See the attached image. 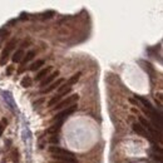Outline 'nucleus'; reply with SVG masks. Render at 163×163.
Returning <instances> with one entry per match:
<instances>
[{
  "mask_svg": "<svg viewBox=\"0 0 163 163\" xmlns=\"http://www.w3.org/2000/svg\"><path fill=\"white\" fill-rule=\"evenodd\" d=\"M139 122H140V125L144 128V129H147L149 132V134H152V136H154L156 138L158 137V139L159 140H162V134H161V132L159 131H157L153 128V125L149 123L148 121H147L146 118H143V117H139Z\"/></svg>",
  "mask_w": 163,
  "mask_h": 163,
  "instance_id": "1",
  "label": "nucleus"
},
{
  "mask_svg": "<svg viewBox=\"0 0 163 163\" xmlns=\"http://www.w3.org/2000/svg\"><path fill=\"white\" fill-rule=\"evenodd\" d=\"M78 99H79V95H78V94H73V95L68 97L67 99H64V100H62V102H59L58 104L54 107V109H53V111H60V109H63V108H68V107L73 105V103L77 102Z\"/></svg>",
  "mask_w": 163,
  "mask_h": 163,
  "instance_id": "2",
  "label": "nucleus"
},
{
  "mask_svg": "<svg viewBox=\"0 0 163 163\" xmlns=\"http://www.w3.org/2000/svg\"><path fill=\"white\" fill-rule=\"evenodd\" d=\"M77 108H78V105H77V104H73V105L68 107L67 109H64V111H62L60 113H58V114H55L54 121H62V119H64V118L69 117V115H70V114H73V113H74L75 111H77Z\"/></svg>",
  "mask_w": 163,
  "mask_h": 163,
  "instance_id": "3",
  "label": "nucleus"
},
{
  "mask_svg": "<svg viewBox=\"0 0 163 163\" xmlns=\"http://www.w3.org/2000/svg\"><path fill=\"white\" fill-rule=\"evenodd\" d=\"M133 131L136 132L137 134H139V136H142V137H144V138H147V139H148L149 142L154 143V139L152 138V136H150V134H149L146 129H144V128H143L140 124H137V123H136V124H133Z\"/></svg>",
  "mask_w": 163,
  "mask_h": 163,
  "instance_id": "4",
  "label": "nucleus"
},
{
  "mask_svg": "<svg viewBox=\"0 0 163 163\" xmlns=\"http://www.w3.org/2000/svg\"><path fill=\"white\" fill-rule=\"evenodd\" d=\"M49 150L52 154L54 156H68V157H74V154L68 149H63L60 147H56V146H52L49 147Z\"/></svg>",
  "mask_w": 163,
  "mask_h": 163,
  "instance_id": "5",
  "label": "nucleus"
},
{
  "mask_svg": "<svg viewBox=\"0 0 163 163\" xmlns=\"http://www.w3.org/2000/svg\"><path fill=\"white\" fill-rule=\"evenodd\" d=\"M58 75H59V72H58V70L54 72V73H52L50 75H48V78H45L44 80H42V83H40V87L43 88V87H45V85H48V84H50L56 77H58Z\"/></svg>",
  "mask_w": 163,
  "mask_h": 163,
  "instance_id": "6",
  "label": "nucleus"
},
{
  "mask_svg": "<svg viewBox=\"0 0 163 163\" xmlns=\"http://www.w3.org/2000/svg\"><path fill=\"white\" fill-rule=\"evenodd\" d=\"M62 125H63V121H59L56 124H53L52 127H49L48 129H46V133H49V134H56L59 131L62 129Z\"/></svg>",
  "mask_w": 163,
  "mask_h": 163,
  "instance_id": "7",
  "label": "nucleus"
},
{
  "mask_svg": "<svg viewBox=\"0 0 163 163\" xmlns=\"http://www.w3.org/2000/svg\"><path fill=\"white\" fill-rule=\"evenodd\" d=\"M80 75H82V73H80V72H78V73H77V74H74V75H73V77H72V78H69V79H68V82H67V83L64 84V85L67 87V88H70V85H73V84H75V83H77L78 80H79Z\"/></svg>",
  "mask_w": 163,
  "mask_h": 163,
  "instance_id": "8",
  "label": "nucleus"
},
{
  "mask_svg": "<svg viewBox=\"0 0 163 163\" xmlns=\"http://www.w3.org/2000/svg\"><path fill=\"white\" fill-rule=\"evenodd\" d=\"M52 70V67H46V68H44L42 69V70L39 72V73L36 74V77H35V80H42L43 78H45L46 75L49 74V72Z\"/></svg>",
  "mask_w": 163,
  "mask_h": 163,
  "instance_id": "9",
  "label": "nucleus"
},
{
  "mask_svg": "<svg viewBox=\"0 0 163 163\" xmlns=\"http://www.w3.org/2000/svg\"><path fill=\"white\" fill-rule=\"evenodd\" d=\"M23 56H24V52H23V49H18L17 52L14 53V55H13L11 60L14 62V63H19V62H21Z\"/></svg>",
  "mask_w": 163,
  "mask_h": 163,
  "instance_id": "10",
  "label": "nucleus"
},
{
  "mask_svg": "<svg viewBox=\"0 0 163 163\" xmlns=\"http://www.w3.org/2000/svg\"><path fill=\"white\" fill-rule=\"evenodd\" d=\"M62 82H63V79H58L56 82H54V83H52L50 84V87L49 88H46V89H43L42 90V93H49V92H52V90H54L55 88H59V85H60L62 84Z\"/></svg>",
  "mask_w": 163,
  "mask_h": 163,
  "instance_id": "11",
  "label": "nucleus"
},
{
  "mask_svg": "<svg viewBox=\"0 0 163 163\" xmlns=\"http://www.w3.org/2000/svg\"><path fill=\"white\" fill-rule=\"evenodd\" d=\"M34 55H35V52L34 50H30V52H28V54L24 56L23 59H21V62H20V64H21V67H24L25 64H27L28 62H30L31 59L34 58Z\"/></svg>",
  "mask_w": 163,
  "mask_h": 163,
  "instance_id": "12",
  "label": "nucleus"
},
{
  "mask_svg": "<svg viewBox=\"0 0 163 163\" xmlns=\"http://www.w3.org/2000/svg\"><path fill=\"white\" fill-rule=\"evenodd\" d=\"M44 65V60H42V59H39V60H36V62H34L33 64L29 67V70H31V72H35V70H38V69H40Z\"/></svg>",
  "mask_w": 163,
  "mask_h": 163,
  "instance_id": "13",
  "label": "nucleus"
},
{
  "mask_svg": "<svg viewBox=\"0 0 163 163\" xmlns=\"http://www.w3.org/2000/svg\"><path fill=\"white\" fill-rule=\"evenodd\" d=\"M63 95H64V94H58V95H54V97H53V98H52V99H50L49 102H48V105H49V107L56 105V104H58V103L62 100Z\"/></svg>",
  "mask_w": 163,
  "mask_h": 163,
  "instance_id": "14",
  "label": "nucleus"
},
{
  "mask_svg": "<svg viewBox=\"0 0 163 163\" xmlns=\"http://www.w3.org/2000/svg\"><path fill=\"white\" fill-rule=\"evenodd\" d=\"M9 54H10V53H9V52H6L5 49L3 50L1 56H0V64H1V65H5V64H6V60H8V56H9Z\"/></svg>",
  "mask_w": 163,
  "mask_h": 163,
  "instance_id": "15",
  "label": "nucleus"
},
{
  "mask_svg": "<svg viewBox=\"0 0 163 163\" xmlns=\"http://www.w3.org/2000/svg\"><path fill=\"white\" fill-rule=\"evenodd\" d=\"M33 83V79L30 77H25L23 80H21V87H25V88H29Z\"/></svg>",
  "mask_w": 163,
  "mask_h": 163,
  "instance_id": "16",
  "label": "nucleus"
},
{
  "mask_svg": "<svg viewBox=\"0 0 163 163\" xmlns=\"http://www.w3.org/2000/svg\"><path fill=\"white\" fill-rule=\"evenodd\" d=\"M13 162L19 163V153H18L17 149H14V152H13Z\"/></svg>",
  "mask_w": 163,
  "mask_h": 163,
  "instance_id": "17",
  "label": "nucleus"
},
{
  "mask_svg": "<svg viewBox=\"0 0 163 163\" xmlns=\"http://www.w3.org/2000/svg\"><path fill=\"white\" fill-rule=\"evenodd\" d=\"M8 30H6V29H1V30H0V38H5L6 35H8Z\"/></svg>",
  "mask_w": 163,
  "mask_h": 163,
  "instance_id": "18",
  "label": "nucleus"
},
{
  "mask_svg": "<svg viewBox=\"0 0 163 163\" xmlns=\"http://www.w3.org/2000/svg\"><path fill=\"white\" fill-rule=\"evenodd\" d=\"M49 142H50V143H56V144H58V142H59V138L56 137V136H54V137H52V138H50V139H49Z\"/></svg>",
  "mask_w": 163,
  "mask_h": 163,
  "instance_id": "19",
  "label": "nucleus"
},
{
  "mask_svg": "<svg viewBox=\"0 0 163 163\" xmlns=\"http://www.w3.org/2000/svg\"><path fill=\"white\" fill-rule=\"evenodd\" d=\"M44 15H45V17H44V19H45V18H52L53 17V15H54V11H48V13H45V14H44Z\"/></svg>",
  "mask_w": 163,
  "mask_h": 163,
  "instance_id": "20",
  "label": "nucleus"
},
{
  "mask_svg": "<svg viewBox=\"0 0 163 163\" xmlns=\"http://www.w3.org/2000/svg\"><path fill=\"white\" fill-rule=\"evenodd\" d=\"M13 72V65H9L8 67V70H6V74H10Z\"/></svg>",
  "mask_w": 163,
  "mask_h": 163,
  "instance_id": "21",
  "label": "nucleus"
},
{
  "mask_svg": "<svg viewBox=\"0 0 163 163\" xmlns=\"http://www.w3.org/2000/svg\"><path fill=\"white\" fill-rule=\"evenodd\" d=\"M3 133H4V127H3V124L0 123V136H3Z\"/></svg>",
  "mask_w": 163,
  "mask_h": 163,
  "instance_id": "22",
  "label": "nucleus"
},
{
  "mask_svg": "<svg viewBox=\"0 0 163 163\" xmlns=\"http://www.w3.org/2000/svg\"><path fill=\"white\" fill-rule=\"evenodd\" d=\"M20 19H23V20H24V19H27V17H25V13H21V17H20Z\"/></svg>",
  "mask_w": 163,
  "mask_h": 163,
  "instance_id": "23",
  "label": "nucleus"
},
{
  "mask_svg": "<svg viewBox=\"0 0 163 163\" xmlns=\"http://www.w3.org/2000/svg\"><path fill=\"white\" fill-rule=\"evenodd\" d=\"M55 163H63V162H55Z\"/></svg>",
  "mask_w": 163,
  "mask_h": 163,
  "instance_id": "24",
  "label": "nucleus"
}]
</instances>
